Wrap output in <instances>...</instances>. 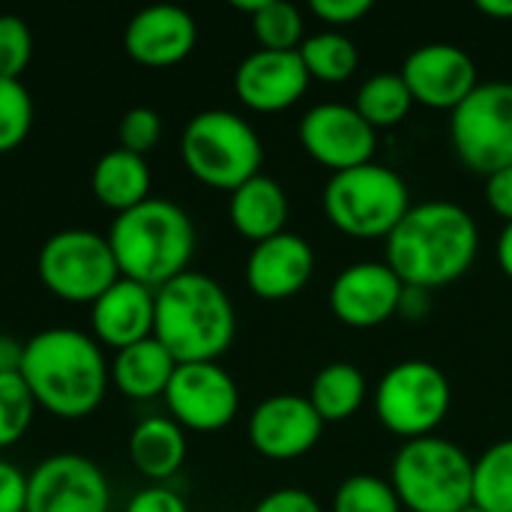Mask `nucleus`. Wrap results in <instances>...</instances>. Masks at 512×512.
Masks as SVG:
<instances>
[{
	"label": "nucleus",
	"mask_w": 512,
	"mask_h": 512,
	"mask_svg": "<svg viewBox=\"0 0 512 512\" xmlns=\"http://www.w3.org/2000/svg\"><path fill=\"white\" fill-rule=\"evenodd\" d=\"M237 336L228 291L207 273L186 270L156 291L153 339L177 363H216Z\"/></svg>",
	"instance_id": "7ed1b4c3"
},
{
	"label": "nucleus",
	"mask_w": 512,
	"mask_h": 512,
	"mask_svg": "<svg viewBox=\"0 0 512 512\" xmlns=\"http://www.w3.org/2000/svg\"><path fill=\"white\" fill-rule=\"evenodd\" d=\"M480 255L477 219L456 201L414 204L384 240V264L414 288H447Z\"/></svg>",
	"instance_id": "f257e3e1"
},
{
	"label": "nucleus",
	"mask_w": 512,
	"mask_h": 512,
	"mask_svg": "<svg viewBox=\"0 0 512 512\" xmlns=\"http://www.w3.org/2000/svg\"><path fill=\"white\" fill-rule=\"evenodd\" d=\"M471 504L483 512H512V438L486 447L474 459Z\"/></svg>",
	"instance_id": "cd10ccee"
},
{
	"label": "nucleus",
	"mask_w": 512,
	"mask_h": 512,
	"mask_svg": "<svg viewBox=\"0 0 512 512\" xmlns=\"http://www.w3.org/2000/svg\"><path fill=\"white\" fill-rule=\"evenodd\" d=\"M429 312H432V291L405 285L402 297H399V312L396 315L405 318V321H423Z\"/></svg>",
	"instance_id": "ea45409f"
},
{
	"label": "nucleus",
	"mask_w": 512,
	"mask_h": 512,
	"mask_svg": "<svg viewBox=\"0 0 512 512\" xmlns=\"http://www.w3.org/2000/svg\"><path fill=\"white\" fill-rule=\"evenodd\" d=\"M252 512H321V504L306 489H276L264 495Z\"/></svg>",
	"instance_id": "4c0bfd02"
},
{
	"label": "nucleus",
	"mask_w": 512,
	"mask_h": 512,
	"mask_svg": "<svg viewBox=\"0 0 512 512\" xmlns=\"http://www.w3.org/2000/svg\"><path fill=\"white\" fill-rule=\"evenodd\" d=\"M477 9H480L486 18L512 21V0H477Z\"/></svg>",
	"instance_id": "37998d69"
},
{
	"label": "nucleus",
	"mask_w": 512,
	"mask_h": 512,
	"mask_svg": "<svg viewBox=\"0 0 512 512\" xmlns=\"http://www.w3.org/2000/svg\"><path fill=\"white\" fill-rule=\"evenodd\" d=\"M36 273L48 294L87 306L120 279L108 237L87 228H66L51 234L39 249Z\"/></svg>",
	"instance_id": "1a4fd4ad"
},
{
	"label": "nucleus",
	"mask_w": 512,
	"mask_h": 512,
	"mask_svg": "<svg viewBox=\"0 0 512 512\" xmlns=\"http://www.w3.org/2000/svg\"><path fill=\"white\" fill-rule=\"evenodd\" d=\"M33 126V99L21 81L0 78V156L18 150Z\"/></svg>",
	"instance_id": "2f4dec72"
},
{
	"label": "nucleus",
	"mask_w": 512,
	"mask_h": 512,
	"mask_svg": "<svg viewBox=\"0 0 512 512\" xmlns=\"http://www.w3.org/2000/svg\"><path fill=\"white\" fill-rule=\"evenodd\" d=\"M108 243L120 276L159 291L165 282L189 270L195 255V225L180 204L147 198L111 222Z\"/></svg>",
	"instance_id": "20e7f679"
},
{
	"label": "nucleus",
	"mask_w": 512,
	"mask_h": 512,
	"mask_svg": "<svg viewBox=\"0 0 512 512\" xmlns=\"http://www.w3.org/2000/svg\"><path fill=\"white\" fill-rule=\"evenodd\" d=\"M321 204L330 225L354 240H387L414 207L402 174L381 162L333 174L324 186Z\"/></svg>",
	"instance_id": "0eeeda50"
},
{
	"label": "nucleus",
	"mask_w": 512,
	"mask_h": 512,
	"mask_svg": "<svg viewBox=\"0 0 512 512\" xmlns=\"http://www.w3.org/2000/svg\"><path fill=\"white\" fill-rule=\"evenodd\" d=\"M450 144L474 174L512 168V81L477 84L450 114Z\"/></svg>",
	"instance_id": "9d476101"
},
{
	"label": "nucleus",
	"mask_w": 512,
	"mask_h": 512,
	"mask_svg": "<svg viewBox=\"0 0 512 512\" xmlns=\"http://www.w3.org/2000/svg\"><path fill=\"white\" fill-rule=\"evenodd\" d=\"M495 258H498V267L501 273L512 279V222L504 225V231L498 234V246H495Z\"/></svg>",
	"instance_id": "79ce46f5"
},
{
	"label": "nucleus",
	"mask_w": 512,
	"mask_h": 512,
	"mask_svg": "<svg viewBox=\"0 0 512 512\" xmlns=\"http://www.w3.org/2000/svg\"><path fill=\"white\" fill-rule=\"evenodd\" d=\"M156 291L120 276L99 300L90 303V330L99 345L123 351L153 336Z\"/></svg>",
	"instance_id": "aec40b11"
},
{
	"label": "nucleus",
	"mask_w": 512,
	"mask_h": 512,
	"mask_svg": "<svg viewBox=\"0 0 512 512\" xmlns=\"http://www.w3.org/2000/svg\"><path fill=\"white\" fill-rule=\"evenodd\" d=\"M486 204L489 210L504 219V225L512 222V168L495 171L486 177Z\"/></svg>",
	"instance_id": "58836bf2"
},
{
	"label": "nucleus",
	"mask_w": 512,
	"mask_h": 512,
	"mask_svg": "<svg viewBox=\"0 0 512 512\" xmlns=\"http://www.w3.org/2000/svg\"><path fill=\"white\" fill-rule=\"evenodd\" d=\"M450 405V378L429 360H402L387 369L375 387L378 423L402 441L435 435L447 420Z\"/></svg>",
	"instance_id": "6e6552de"
},
{
	"label": "nucleus",
	"mask_w": 512,
	"mask_h": 512,
	"mask_svg": "<svg viewBox=\"0 0 512 512\" xmlns=\"http://www.w3.org/2000/svg\"><path fill=\"white\" fill-rule=\"evenodd\" d=\"M177 360L165 351L159 339L135 342L123 351H117L111 363V384L135 402H150L165 396L171 378H174Z\"/></svg>",
	"instance_id": "4be33fe9"
},
{
	"label": "nucleus",
	"mask_w": 512,
	"mask_h": 512,
	"mask_svg": "<svg viewBox=\"0 0 512 512\" xmlns=\"http://www.w3.org/2000/svg\"><path fill=\"white\" fill-rule=\"evenodd\" d=\"M180 159L198 183L234 192L261 174L264 144L246 117L225 108H207L183 126Z\"/></svg>",
	"instance_id": "39448f33"
},
{
	"label": "nucleus",
	"mask_w": 512,
	"mask_h": 512,
	"mask_svg": "<svg viewBox=\"0 0 512 512\" xmlns=\"http://www.w3.org/2000/svg\"><path fill=\"white\" fill-rule=\"evenodd\" d=\"M90 186L96 201L120 216L150 198V165L144 156L114 147L93 165Z\"/></svg>",
	"instance_id": "b1692460"
},
{
	"label": "nucleus",
	"mask_w": 512,
	"mask_h": 512,
	"mask_svg": "<svg viewBox=\"0 0 512 512\" xmlns=\"http://www.w3.org/2000/svg\"><path fill=\"white\" fill-rule=\"evenodd\" d=\"M315 273V249L306 237L282 231L255 243L246 258V285L255 297L279 303L297 297Z\"/></svg>",
	"instance_id": "6ab92c4d"
},
{
	"label": "nucleus",
	"mask_w": 512,
	"mask_h": 512,
	"mask_svg": "<svg viewBox=\"0 0 512 512\" xmlns=\"http://www.w3.org/2000/svg\"><path fill=\"white\" fill-rule=\"evenodd\" d=\"M354 108L378 132V129L399 126L411 114L414 96H411V90L399 72H378L360 84Z\"/></svg>",
	"instance_id": "bb28decb"
},
{
	"label": "nucleus",
	"mask_w": 512,
	"mask_h": 512,
	"mask_svg": "<svg viewBox=\"0 0 512 512\" xmlns=\"http://www.w3.org/2000/svg\"><path fill=\"white\" fill-rule=\"evenodd\" d=\"M111 486L81 453H54L27 474V512H108Z\"/></svg>",
	"instance_id": "f8f14e48"
},
{
	"label": "nucleus",
	"mask_w": 512,
	"mask_h": 512,
	"mask_svg": "<svg viewBox=\"0 0 512 512\" xmlns=\"http://www.w3.org/2000/svg\"><path fill=\"white\" fill-rule=\"evenodd\" d=\"M288 213H291V207H288V195H285L282 183H276L267 174H258V177L246 180L243 186H237L228 201V219H231L234 231L240 237L252 240V246L282 234Z\"/></svg>",
	"instance_id": "412c9836"
},
{
	"label": "nucleus",
	"mask_w": 512,
	"mask_h": 512,
	"mask_svg": "<svg viewBox=\"0 0 512 512\" xmlns=\"http://www.w3.org/2000/svg\"><path fill=\"white\" fill-rule=\"evenodd\" d=\"M474 459L441 438L402 441L390 465V486L408 512H462L471 507Z\"/></svg>",
	"instance_id": "423d86ee"
},
{
	"label": "nucleus",
	"mask_w": 512,
	"mask_h": 512,
	"mask_svg": "<svg viewBox=\"0 0 512 512\" xmlns=\"http://www.w3.org/2000/svg\"><path fill=\"white\" fill-rule=\"evenodd\" d=\"M36 408L39 405L18 372L0 375V450L15 447L27 435Z\"/></svg>",
	"instance_id": "7c9ffc66"
},
{
	"label": "nucleus",
	"mask_w": 512,
	"mask_h": 512,
	"mask_svg": "<svg viewBox=\"0 0 512 512\" xmlns=\"http://www.w3.org/2000/svg\"><path fill=\"white\" fill-rule=\"evenodd\" d=\"M462 512H483V510H480V507H474V504H471V507H465V510H462Z\"/></svg>",
	"instance_id": "c03bdc74"
},
{
	"label": "nucleus",
	"mask_w": 512,
	"mask_h": 512,
	"mask_svg": "<svg viewBox=\"0 0 512 512\" xmlns=\"http://www.w3.org/2000/svg\"><path fill=\"white\" fill-rule=\"evenodd\" d=\"M405 282L384 261H357L330 285V312L339 324L372 330L396 318Z\"/></svg>",
	"instance_id": "dca6fc26"
},
{
	"label": "nucleus",
	"mask_w": 512,
	"mask_h": 512,
	"mask_svg": "<svg viewBox=\"0 0 512 512\" xmlns=\"http://www.w3.org/2000/svg\"><path fill=\"white\" fill-rule=\"evenodd\" d=\"M366 393V375L354 363H330L312 378L306 399L324 423H342L366 405Z\"/></svg>",
	"instance_id": "393cba45"
},
{
	"label": "nucleus",
	"mask_w": 512,
	"mask_h": 512,
	"mask_svg": "<svg viewBox=\"0 0 512 512\" xmlns=\"http://www.w3.org/2000/svg\"><path fill=\"white\" fill-rule=\"evenodd\" d=\"M198 42V24L192 12L174 3H159L135 12L123 30L126 54L147 69H168L183 63Z\"/></svg>",
	"instance_id": "a211bd4d"
},
{
	"label": "nucleus",
	"mask_w": 512,
	"mask_h": 512,
	"mask_svg": "<svg viewBox=\"0 0 512 512\" xmlns=\"http://www.w3.org/2000/svg\"><path fill=\"white\" fill-rule=\"evenodd\" d=\"M33 57V36L21 15H0V78L21 81Z\"/></svg>",
	"instance_id": "473e14b6"
},
{
	"label": "nucleus",
	"mask_w": 512,
	"mask_h": 512,
	"mask_svg": "<svg viewBox=\"0 0 512 512\" xmlns=\"http://www.w3.org/2000/svg\"><path fill=\"white\" fill-rule=\"evenodd\" d=\"M312 78L297 51H252L234 72L237 99L258 114H279L297 105Z\"/></svg>",
	"instance_id": "f3484780"
},
{
	"label": "nucleus",
	"mask_w": 512,
	"mask_h": 512,
	"mask_svg": "<svg viewBox=\"0 0 512 512\" xmlns=\"http://www.w3.org/2000/svg\"><path fill=\"white\" fill-rule=\"evenodd\" d=\"M123 512H189V507H186V501L174 489L153 483V486L135 492Z\"/></svg>",
	"instance_id": "c9c22d12"
},
{
	"label": "nucleus",
	"mask_w": 512,
	"mask_h": 512,
	"mask_svg": "<svg viewBox=\"0 0 512 512\" xmlns=\"http://www.w3.org/2000/svg\"><path fill=\"white\" fill-rule=\"evenodd\" d=\"M297 138L303 150L333 174L375 162L378 132L345 102H321L300 117Z\"/></svg>",
	"instance_id": "ddd939ff"
},
{
	"label": "nucleus",
	"mask_w": 512,
	"mask_h": 512,
	"mask_svg": "<svg viewBox=\"0 0 512 512\" xmlns=\"http://www.w3.org/2000/svg\"><path fill=\"white\" fill-rule=\"evenodd\" d=\"M306 72L312 81L321 84H342L348 81L357 66H360V51L354 45L351 36H345L342 30H321L303 39V45L297 48Z\"/></svg>",
	"instance_id": "a878e982"
},
{
	"label": "nucleus",
	"mask_w": 512,
	"mask_h": 512,
	"mask_svg": "<svg viewBox=\"0 0 512 512\" xmlns=\"http://www.w3.org/2000/svg\"><path fill=\"white\" fill-rule=\"evenodd\" d=\"M117 138H120L123 150L147 156L159 144V138H162V117H159V111H153L147 105L129 108L123 114L120 126H117Z\"/></svg>",
	"instance_id": "72a5a7b5"
},
{
	"label": "nucleus",
	"mask_w": 512,
	"mask_h": 512,
	"mask_svg": "<svg viewBox=\"0 0 512 512\" xmlns=\"http://www.w3.org/2000/svg\"><path fill=\"white\" fill-rule=\"evenodd\" d=\"M309 9L324 24H330V30H339V27L357 24L363 15H369L372 12V0H312Z\"/></svg>",
	"instance_id": "f704fd0d"
},
{
	"label": "nucleus",
	"mask_w": 512,
	"mask_h": 512,
	"mask_svg": "<svg viewBox=\"0 0 512 512\" xmlns=\"http://www.w3.org/2000/svg\"><path fill=\"white\" fill-rule=\"evenodd\" d=\"M171 420L189 432H222L240 411V390L219 363H177L165 390Z\"/></svg>",
	"instance_id": "9b49d317"
},
{
	"label": "nucleus",
	"mask_w": 512,
	"mask_h": 512,
	"mask_svg": "<svg viewBox=\"0 0 512 512\" xmlns=\"http://www.w3.org/2000/svg\"><path fill=\"white\" fill-rule=\"evenodd\" d=\"M249 18L264 51H297L306 39L303 12L288 0H261Z\"/></svg>",
	"instance_id": "c85d7f7f"
},
{
	"label": "nucleus",
	"mask_w": 512,
	"mask_h": 512,
	"mask_svg": "<svg viewBox=\"0 0 512 512\" xmlns=\"http://www.w3.org/2000/svg\"><path fill=\"white\" fill-rule=\"evenodd\" d=\"M0 512H27V474L0 459Z\"/></svg>",
	"instance_id": "e433bc0d"
},
{
	"label": "nucleus",
	"mask_w": 512,
	"mask_h": 512,
	"mask_svg": "<svg viewBox=\"0 0 512 512\" xmlns=\"http://www.w3.org/2000/svg\"><path fill=\"white\" fill-rule=\"evenodd\" d=\"M18 375L39 408L60 420H84L102 405L111 366L93 336L72 327H48L24 342Z\"/></svg>",
	"instance_id": "f03ea898"
},
{
	"label": "nucleus",
	"mask_w": 512,
	"mask_h": 512,
	"mask_svg": "<svg viewBox=\"0 0 512 512\" xmlns=\"http://www.w3.org/2000/svg\"><path fill=\"white\" fill-rule=\"evenodd\" d=\"M21 357H24V342H18L12 333H0V375L21 372Z\"/></svg>",
	"instance_id": "a19ab883"
},
{
	"label": "nucleus",
	"mask_w": 512,
	"mask_h": 512,
	"mask_svg": "<svg viewBox=\"0 0 512 512\" xmlns=\"http://www.w3.org/2000/svg\"><path fill=\"white\" fill-rule=\"evenodd\" d=\"M399 75L405 78L414 105L432 111H456L477 90V63L453 42H429L414 48Z\"/></svg>",
	"instance_id": "4468645a"
},
{
	"label": "nucleus",
	"mask_w": 512,
	"mask_h": 512,
	"mask_svg": "<svg viewBox=\"0 0 512 512\" xmlns=\"http://www.w3.org/2000/svg\"><path fill=\"white\" fill-rule=\"evenodd\" d=\"M324 426L327 423L306 396L279 393L255 405L249 417V444L270 462H294L318 447Z\"/></svg>",
	"instance_id": "2eb2a0df"
},
{
	"label": "nucleus",
	"mask_w": 512,
	"mask_h": 512,
	"mask_svg": "<svg viewBox=\"0 0 512 512\" xmlns=\"http://www.w3.org/2000/svg\"><path fill=\"white\" fill-rule=\"evenodd\" d=\"M333 512H402V504L390 480L375 474H351L333 495Z\"/></svg>",
	"instance_id": "c756f323"
},
{
	"label": "nucleus",
	"mask_w": 512,
	"mask_h": 512,
	"mask_svg": "<svg viewBox=\"0 0 512 512\" xmlns=\"http://www.w3.org/2000/svg\"><path fill=\"white\" fill-rule=\"evenodd\" d=\"M186 450V429H180L171 417H147L129 435L132 468L156 486H162L183 468Z\"/></svg>",
	"instance_id": "5701e85b"
}]
</instances>
